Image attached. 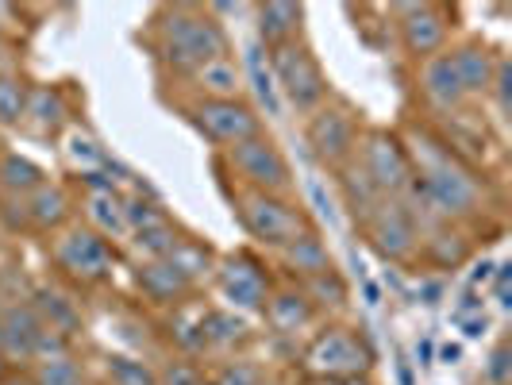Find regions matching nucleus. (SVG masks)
I'll list each match as a JSON object with an SVG mask.
<instances>
[{
	"label": "nucleus",
	"mask_w": 512,
	"mask_h": 385,
	"mask_svg": "<svg viewBox=\"0 0 512 385\" xmlns=\"http://www.w3.org/2000/svg\"><path fill=\"white\" fill-rule=\"evenodd\" d=\"M405 154L412 162V193L432 208L436 220H470L478 208H486V185L482 178L451 151L443 139L420 131L405 143Z\"/></svg>",
	"instance_id": "obj_1"
},
{
	"label": "nucleus",
	"mask_w": 512,
	"mask_h": 385,
	"mask_svg": "<svg viewBox=\"0 0 512 385\" xmlns=\"http://www.w3.org/2000/svg\"><path fill=\"white\" fill-rule=\"evenodd\" d=\"M154 31H158L154 51L162 58V66L174 70V74H193L205 62L228 54V35L216 24L212 8H197V4L158 8Z\"/></svg>",
	"instance_id": "obj_2"
},
{
	"label": "nucleus",
	"mask_w": 512,
	"mask_h": 385,
	"mask_svg": "<svg viewBox=\"0 0 512 385\" xmlns=\"http://www.w3.org/2000/svg\"><path fill=\"white\" fill-rule=\"evenodd\" d=\"M235 216L243 231L262 243L282 251L293 239H301L305 231H312V220L305 216V208L293 205L289 197H274V193H255V189H235Z\"/></svg>",
	"instance_id": "obj_3"
},
{
	"label": "nucleus",
	"mask_w": 512,
	"mask_h": 385,
	"mask_svg": "<svg viewBox=\"0 0 512 385\" xmlns=\"http://www.w3.org/2000/svg\"><path fill=\"white\" fill-rule=\"evenodd\" d=\"M308 147L316 154L320 166L328 170H343L362 143V124L359 112L343 101H324L316 112H308Z\"/></svg>",
	"instance_id": "obj_4"
},
{
	"label": "nucleus",
	"mask_w": 512,
	"mask_h": 385,
	"mask_svg": "<svg viewBox=\"0 0 512 385\" xmlns=\"http://www.w3.org/2000/svg\"><path fill=\"white\" fill-rule=\"evenodd\" d=\"M228 166L231 174L239 178V189H255V193H274L285 197L293 185V170L289 158L282 154V147L270 135H251L243 143L228 147Z\"/></svg>",
	"instance_id": "obj_5"
},
{
	"label": "nucleus",
	"mask_w": 512,
	"mask_h": 385,
	"mask_svg": "<svg viewBox=\"0 0 512 385\" xmlns=\"http://www.w3.org/2000/svg\"><path fill=\"white\" fill-rule=\"evenodd\" d=\"M305 370L316 378H328V382H359L362 374L370 370L374 351L366 347L355 328H328L320 332L305 351Z\"/></svg>",
	"instance_id": "obj_6"
},
{
	"label": "nucleus",
	"mask_w": 512,
	"mask_h": 385,
	"mask_svg": "<svg viewBox=\"0 0 512 385\" xmlns=\"http://www.w3.org/2000/svg\"><path fill=\"white\" fill-rule=\"evenodd\" d=\"M270 70L278 77L282 93L297 112H316L320 104L328 101V74L320 66V58L312 54L308 43H285L270 51Z\"/></svg>",
	"instance_id": "obj_7"
},
{
	"label": "nucleus",
	"mask_w": 512,
	"mask_h": 385,
	"mask_svg": "<svg viewBox=\"0 0 512 385\" xmlns=\"http://www.w3.org/2000/svg\"><path fill=\"white\" fill-rule=\"evenodd\" d=\"M355 162L362 166L366 181L378 189V197L401 201V197L412 189V181H416L412 178L409 154H405V139H401V135H389V131H382V128H374L362 135Z\"/></svg>",
	"instance_id": "obj_8"
},
{
	"label": "nucleus",
	"mask_w": 512,
	"mask_h": 385,
	"mask_svg": "<svg viewBox=\"0 0 512 385\" xmlns=\"http://www.w3.org/2000/svg\"><path fill=\"white\" fill-rule=\"evenodd\" d=\"M366 243L378 251L389 262H405V258L416 255L420 247V228L412 220V212L405 201H393V197H382L378 205L370 208L359 220Z\"/></svg>",
	"instance_id": "obj_9"
},
{
	"label": "nucleus",
	"mask_w": 512,
	"mask_h": 385,
	"mask_svg": "<svg viewBox=\"0 0 512 385\" xmlns=\"http://www.w3.org/2000/svg\"><path fill=\"white\" fill-rule=\"evenodd\" d=\"M185 116L193 120V128L205 131L208 139L220 143L224 151L262 131L258 112L243 97L239 101H197L193 108H185Z\"/></svg>",
	"instance_id": "obj_10"
},
{
	"label": "nucleus",
	"mask_w": 512,
	"mask_h": 385,
	"mask_svg": "<svg viewBox=\"0 0 512 385\" xmlns=\"http://www.w3.org/2000/svg\"><path fill=\"white\" fill-rule=\"evenodd\" d=\"M54 262L77 282H104L112 274V247L93 228H66L54 239Z\"/></svg>",
	"instance_id": "obj_11"
},
{
	"label": "nucleus",
	"mask_w": 512,
	"mask_h": 385,
	"mask_svg": "<svg viewBox=\"0 0 512 385\" xmlns=\"http://www.w3.org/2000/svg\"><path fill=\"white\" fill-rule=\"evenodd\" d=\"M401 20H397V31H401V47L409 58L416 62H428L436 54L447 51V35H451V24H447V12L439 4H397L393 8Z\"/></svg>",
	"instance_id": "obj_12"
},
{
	"label": "nucleus",
	"mask_w": 512,
	"mask_h": 385,
	"mask_svg": "<svg viewBox=\"0 0 512 385\" xmlns=\"http://www.w3.org/2000/svg\"><path fill=\"white\" fill-rule=\"evenodd\" d=\"M220 293H224L235 308H247V312L262 308L266 297H270L266 266H262L255 255H247V251L228 255L220 262Z\"/></svg>",
	"instance_id": "obj_13"
},
{
	"label": "nucleus",
	"mask_w": 512,
	"mask_h": 385,
	"mask_svg": "<svg viewBox=\"0 0 512 385\" xmlns=\"http://www.w3.org/2000/svg\"><path fill=\"white\" fill-rule=\"evenodd\" d=\"M451 66H455V74H459V85L462 93H466V101L470 97H486L489 85H493V74H497V54L493 47H486L482 39H466L459 47H451Z\"/></svg>",
	"instance_id": "obj_14"
},
{
	"label": "nucleus",
	"mask_w": 512,
	"mask_h": 385,
	"mask_svg": "<svg viewBox=\"0 0 512 385\" xmlns=\"http://www.w3.org/2000/svg\"><path fill=\"white\" fill-rule=\"evenodd\" d=\"M43 332H47V324L39 320V312H35L31 305L4 308V343H0V355H4L8 362L39 359Z\"/></svg>",
	"instance_id": "obj_15"
},
{
	"label": "nucleus",
	"mask_w": 512,
	"mask_h": 385,
	"mask_svg": "<svg viewBox=\"0 0 512 385\" xmlns=\"http://www.w3.org/2000/svg\"><path fill=\"white\" fill-rule=\"evenodd\" d=\"M420 93H424V101L432 104L436 112H455V108H462L466 93H462L459 74H455L447 51L428 58V62H420Z\"/></svg>",
	"instance_id": "obj_16"
},
{
	"label": "nucleus",
	"mask_w": 512,
	"mask_h": 385,
	"mask_svg": "<svg viewBox=\"0 0 512 385\" xmlns=\"http://www.w3.org/2000/svg\"><path fill=\"white\" fill-rule=\"evenodd\" d=\"M301 24H305V8L301 4H285V0L258 4V35H262V43L270 51L285 47V43H297L301 39Z\"/></svg>",
	"instance_id": "obj_17"
},
{
	"label": "nucleus",
	"mask_w": 512,
	"mask_h": 385,
	"mask_svg": "<svg viewBox=\"0 0 512 385\" xmlns=\"http://www.w3.org/2000/svg\"><path fill=\"white\" fill-rule=\"evenodd\" d=\"M282 266L293 278H301V282H312V278L335 270L332 255H328V243L316 231H305L301 239H293L289 247H282Z\"/></svg>",
	"instance_id": "obj_18"
},
{
	"label": "nucleus",
	"mask_w": 512,
	"mask_h": 385,
	"mask_svg": "<svg viewBox=\"0 0 512 385\" xmlns=\"http://www.w3.org/2000/svg\"><path fill=\"white\" fill-rule=\"evenodd\" d=\"M189 81H193V89L201 93V101H239L243 74H239V66H235L231 54H220V58L205 62L201 70H193Z\"/></svg>",
	"instance_id": "obj_19"
},
{
	"label": "nucleus",
	"mask_w": 512,
	"mask_h": 385,
	"mask_svg": "<svg viewBox=\"0 0 512 385\" xmlns=\"http://www.w3.org/2000/svg\"><path fill=\"white\" fill-rule=\"evenodd\" d=\"M31 135H58L62 124H66V101L54 85H35L27 89V104H24V120H20Z\"/></svg>",
	"instance_id": "obj_20"
},
{
	"label": "nucleus",
	"mask_w": 512,
	"mask_h": 385,
	"mask_svg": "<svg viewBox=\"0 0 512 385\" xmlns=\"http://www.w3.org/2000/svg\"><path fill=\"white\" fill-rule=\"evenodd\" d=\"M139 289H143L151 301H158V305H174V301H181V297L193 289V282L181 274L170 258H151V262L139 270Z\"/></svg>",
	"instance_id": "obj_21"
},
{
	"label": "nucleus",
	"mask_w": 512,
	"mask_h": 385,
	"mask_svg": "<svg viewBox=\"0 0 512 385\" xmlns=\"http://www.w3.org/2000/svg\"><path fill=\"white\" fill-rule=\"evenodd\" d=\"M24 212H27V228L31 231H54L66 224V216H70V197H66V189L62 185H39L35 193H27L24 197Z\"/></svg>",
	"instance_id": "obj_22"
},
{
	"label": "nucleus",
	"mask_w": 512,
	"mask_h": 385,
	"mask_svg": "<svg viewBox=\"0 0 512 385\" xmlns=\"http://www.w3.org/2000/svg\"><path fill=\"white\" fill-rule=\"evenodd\" d=\"M266 320L278 328V332H297L312 320V301L305 297V289H282V293H270L266 297Z\"/></svg>",
	"instance_id": "obj_23"
},
{
	"label": "nucleus",
	"mask_w": 512,
	"mask_h": 385,
	"mask_svg": "<svg viewBox=\"0 0 512 385\" xmlns=\"http://www.w3.org/2000/svg\"><path fill=\"white\" fill-rule=\"evenodd\" d=\"M39 185H47V174L39 162H31L24 154H0V189L4 197H27Z\"/></svg>",
	"instance_id": "obj_24"
},
{
	"label": "nucleus",
	"mask_w": 512,
	"mask_h": 385,
	"mask_svg": "<svg viewBox=\"0 0 512 385\" xmlns=\"http://www.w3.org/2000/svg\"><path fill=\"white\" fill-rule=\"evenodd\" d=\"M35 312H39V320L47 324V332H58V335H74L81 328V312L74 308V301H66L62 293H54V289H39V297H35Z\"/></svg>",
	"instance_id": "obj_25"
},
{
	"label": "nucleus",
	"mask_w": 512,
	"mask_h": 385,
	"mask_svg": "<svg viewBox=\"0 0 512 385\" xmlns=\"http://www.w3.org/2000/svg\"><path fill=\"white\" fill-rule=\"evenodd\" d=\"M420 239H424V255L432 266H459L462 258H466V239H462L459 231H451L443 220H439L432 231H420Z\"/></svg>",
	"instance_id": "obj_26"
},
{
	"label": "nucleus",
	"mask_w": 512,
	"mask_h": 385,
	"mask_svg": "<svg viewBox=\"0 0 512 385\" xmlns=\"http://www.w3.org/2000/svg\"><path fill=\"white\" fill-rule=\"evenodd\" d=\"M181 239H185V235L174 228V220H170V216H162V220H154V224L135 231V247H139L147 258H166L174 247H178Z\"/></svg>",
	"instance_id": "obj_27"
},
{
	"label": "nucleus",
	"mask_w": 512,
	"mask_h": 385,
	"mask_svg": "<svg viewBox=\"0 0 512 385\" xmlns=\"http://www.w3.org/2000/svg\"><path fill=\"white\" fill-rule=\"evenodd\" d=\"M27 104V85L16 74H0V128H20Z\"/></svg>",
	"instance_id": "obj_28"
},
{
	"label": "nucleus",
	"mask_w": 512,
	"mask_h": 385,
	"mask_svg": "<svg viewBox=\"0 0 512 385\" xmlns=\"http://www.w3.org/2000/svg\"><path fill=\"white\" fill-rule=\"evenodd\" d=\"M166 258L178 266L189 282H197L201 274H208V266H212V251H208L205 243H197V239H181Z\"/></svg>",
	"instance_id": "obj_29"
},
{
	"label": "nucleus",
	"mask_w": 512,
	"mask_h": 385,
	"mask_svg": "<svg viewBox=\"0 0 512 385\" xmlns=\"http://www.w3.org/2000/svg\"><path fill=\"white\" fill-rule=\"evenodd\" d=\"M108 378H112V385H158V374L151 366L139 359H128V355H112L108 359Z\"/></svg>",
	"instance_id": "obj_30"
},
{
	"label": "nucleus",
	"mask_w": 512,
	"mask_h": 385,
	"mask_svg": "<svg viewBox=\"0 0 512 385\" xmlns=\"http://www.w3.org/2000/svg\"><path fill=\"white\" fill-rule=\"evenodd\" d=\"M35 385H85V378H81V366L70 355H54V359H43Z\"/></svg>",
	"instance_id": "obj_31"
},
{
	"label": "nucleus",
	"mask_w": 512,
	"mask_h": 385,
	"mask_svg": "<svg viewBox=\"0 0 512 385\" xmlns=\"http://www.w3.org/2000/svg\"><path fill=\"white\" fill-rule=\"evenodd\" d=\"M305 297L316 305H343L347 301V282L339 278V270H328V274L305 282Z\"/></svg>",
	"instance_id": "obj_32"
},
{
	"label": "nucleus",
	"mask_w": 512,
	"mask_h": 385,
	"mask_svg": "<svg viewBox=\"0 0 512 385\" xmlns=\"http://www.w3.org/2000/svg\"><path fill=\"white\" fill-rule=\"evenodd\" d=\"M251 77H255V89H258V101L266 104V112H278V97H274V77L262 70V47H251Z\"/></svg>",
	"instance_id": "obj_33"
},
{
	"label": "nucleus",
	"mask_w": 512,
	"mask_h": 385,
	"mask_svg": "<svg viewBox=\"0 0 512 385\" xmlns=\"http://www.w3.org/2000/svg\"><path fill=\"white\" fill-rule=\"evenodd\" d=\"M489 382L493 385L509 382V343H501V347L489 355Z\"/></svg>",
	"instance_id": "obj_34"
},
{
	"label": "nucleus",
	"mask_w": 512,
	"mask_h": 385,
	"mask_svg": "<svg viewBox=\"0 0 512 385\" xmlns=\"http://www.w3.org/2000/svg\"><path fill=\"white\" fill-rule=\"evenodd\" d=\"M162 385H201L197 378V370L193 366H185V362H174L170 370H166V378H158Z\"/></svg>",
	"instance_id": "obj_35"
},
{
	"label": "nucleus",
	"mask_w": 512,
	"mask_h": 385,
	"mask_svg": "<svg viewBox=\"0 0 512 385\" xmlns=\"http://www.w3.org/2000/svg\"><path fill=\"white\" fill-rule=\"evenodd\" d=\"M255 382H258V374L251 366H231L228 374L220 378V385H255Z\"/></svg>",
	"instance_id": "obj_36"
},
{
	"label": "nucleus",
	"mask_w": 512,
	"mask_h": 385,
	"mask_svg": "<svg viewBox=\"0 0 512 385\" xmlns=\"http://www.w3.org/2000/svg\"><path fill=\"white\" fill-rule=\"evenodd\" d=\"M439 359L447 362V366H451V362H459V359H462V347H455V343H447V347L439 351Z\"/></svg>",
	"instance_id": "obj_37"
},
{
	"label": "nucleus",
	"mask_w": 512,
	"mask_h": 385,
	"mask_svg": "<svg viewBox=\"0 0 512 385\" xmlns=\"http://www.w3.org/2000/svg\"><path fill=\"white\" fill-rule=\"evenodd\" d=\"M482 332H486V316H482V320H466V335H470V339H478Z\"/></svg>",
	"instance_id": "obj_38"
},
{
	"label": "nucleus",
	"mask_w": 512,
	"mask_h": 385,
	"mask_svg": "<svg viewBox=\"0 0 512 385\" xmlns=\"http://www.w3.org/2000/svg\"><path fill=\"white\" fill-rule=\"evenodd\" d=\"M432 351H436V347H432V343L424 339V343L416 347V359H420V362H424V366H428V362H432Z\"/></svg>",
	"instance_id": "obj_39"
},
{
	"label": "nucleus",
	"mask_w": 512,
	"mask_h": 385,
	"mask_svg": "<svg viewBox=\"0 0 512 385\" xmlns=\"http://www.w3.org/2000/svg\"><path fill=\"white\" fill-rule=\"evenodd\" d=\"M366 305H378V285H366Z\"/></svg>",
	"instance_id": "obj_40"
},
{
	"label": "nucleus",
	"mask_w": 512,
	"mask_h": 385,
	"mask_svg": "<svg viewBox=\"0 0 512 385\" xmlns=\"http://www.w3.org/2000/svg\"><path fill=\"white\" fill-rule=\"evenodd\" d=\"M489 270H493V266H489V262H482V266H478V274H474V282H486Z\"/></svg>",
	"instance_id": "obj_41"
},
{
	"label": "nucleus",
	"mask_w": 512,
	"mask_h": 385,
	"mask_svg": "<svg viewBox=\"0 0 512 385\" xmlns=\"http://www.w3.org/2000/svg\"><path fill=\"white\" fill-rule=\"evenodd\" d=\"M4 378H8V359L0 355V382H4Z\"/></svg>",
	"instance_id": "obj_42"
},
{
	"label": "nucleus",
	"mask_w": 512,
	"mask_h": 385,
	"mask_svg": "<svg viewBox=\"0 0 512 385\" xmlns=\"http://www.w3.org/2000/svg\"><path fill=\"white\" fill-rule=\"evenodd\" d=\"M0 343H4V308H0Z\"/></svg>",
	"instance_id": "obj_43"
},
{
	"label": "nucleus",
	"mask_w": 512,
	"mask_h": 385,
	"mask_svg": "<svg viewBox=\"0 0 512 385\" xmlns=\"http://www.w3.org/2000/svg\"><path fill=\"white\" fill-rule=\"evenodd\" d=\"M8 385H35V382H27V378H20V382H8Z\"/></svg>",
	"instance_id": "obj_44"
}]
</instances>
